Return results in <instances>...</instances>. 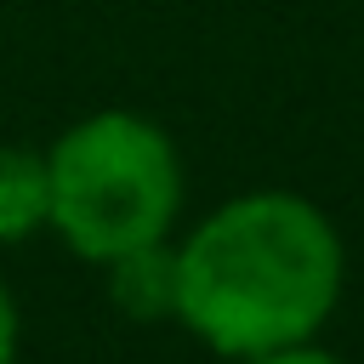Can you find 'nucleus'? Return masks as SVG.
<instances>
[{"mask_svg":"<svg viewBox=\"0 0 364 364\" xmlns=\"http://www.w3.org/2000/svg\"><path fill=\"white\" fill-rule=\"evenodd\" d=\"M102 267H108V296L125 318H136V324L176 318V250L165 239L136 245V250H125Z\"/></svg>","mask_w":364,"mask_h":364,"instance_id":"3","label":"nucleus"},{"mask_svg":"<svg viewBox=\"0 0 364 364\" xmlns=\"http://www.w3.org/2000/svg\"><path fill=\"white\" fill-rule=\"evenodd\" d=\"M17 341H23V318H17L11 290L0 284V364H11V358H17Z\"/></svg>","mask_w":364,"mask_h":364,"instance_id":"5","label":"nucleus"},{"mask_svg":"<svg viewBox=\"0 0 364 364\" xmlns=\"http://www.w3.org/2000/svg\"><path fill=\"white\" fill-rule=\"evenodd\" d=\"M46 228H57L63 245L85 262H114L165 239L182 210V159L171 136L131 108H102L68 125L46 148Z\"/></svg>","mask_w":364,"mask_h":364,"instance_id":"2","label":"nucleus"},{"mask_svg":"<svg viewBox=\"0 0 364 364\" xmlns=\"http://www.w3.org/2000/svg\"><path fill=\"white\" fill-rule=\"evenodd\" d=\"M51 222V176L46 154L0 142V245H17Z\"/></svg>","mask_w":364,"mask_h":364,"instance_id":"4","label":"nucleus"},{"mask_svg":"<svg viewBox=\"0 0 364 364\" xmlns=\"http://www.w3.org/2000/svg\"><path fill=\"white\" fill-rule=\"evenodd\" d=\"M250 364H341V358H330V353H313V347H279V353H256Z\"/></svg>","mask_w":364,"mask_h":364,"instance_id":"6","label":"nucleus"},{"mask_svg":"<svg viewBox=\"0 0 364 364\" xmlns=\"http://www.w3.org/2000/svg\"><path fill=\"white\" fill-rule=\"evenodd\" d=\"M341 296V239L301 193H239L176 250V318L228 358L307 341Z\"/></svg>","mask_w":364,"mask_h":364,"instance_id":"1","label":"nucleus"}]
</instances>
